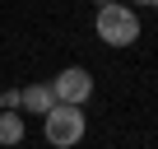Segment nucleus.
Masks as SVG:
<instances>
[{
    "label": "nucleus",
    "instance_id": "1",
    "mask_svg": "<svg viewBox=\"0 0 158 149\" xmlns=\"http://www.w3.org/2000/svg\"><path fill=\"white\" fill-rule=\"evenodd\" d=\"M93 28L107 47H135L139 42V14L130 5H121V0H107V5H98L93 14Z\"/></svg>",
    "mask_w": 158,
    "mask_h": 149
},
{
    "label": "nucleus",
    "instance_id": "2",
    "mask_svg": "<svg viewBox=\"0 0 158 149\" xmlns=\"http://www.w3.org/2000/svg\"><path fill=\"white\" fill-rule=\"evenodd\" d=\"M84 135H89L84 107H60V103H56V107L42 117V140H47L51 149H74Z\"/></svg>",
    "mask_w": 158,
    "mask_h": 149
},
{
    "label": "nucleus",
    "instance_id": "3",
    "mask_svg": "<svg viewBox=\"0 0 158 149\" xmlns=\"http://www.w3.org/2000/svg\"><path fill=\"white\" fill-rule=\"evenodd\" d=\"M47 84H51V93H56L60 107H84V103L93 98V74H89L84 65H65L56 79H47Z\"/></svg>",
    "mask_w": 158,
    "mask_h": 149
},
{
    "label": "nucleus",
    "instance_id": "4",
    "mask_svg": "<svg viewBox=\"0 0 158 149\" xmlns=\"http://www.w3.org/2000/svg\"><path fill=\"white\" fill-rule=\"evenodd\" d=\"M56 107V93H51V84H28V89H19V117L23 112H33V117H47Z\"/></svg>",
    "mask_w": 158,
    "mask_h": 149
},
{
    "label": "nucleus",
    "instance_id": "5",
    "mask_svg": "<svg viewBox=\"0 0 158 149\" xmlns=\"http://www.w3.org/2000/svg\"><path fill=\"white\" fill-rule=\"evenodd\" d=\"M23 117L19 112H0V149H14V144H23Z\"/></svg>",
    "mask_w": 158,
    "mask_h": 149
},
{
    "label": "nucleus",
    "instance_id": "6",
    "mask_svg": "<svg viewBox=\"0 0 158 149\" xmlns=\"http://www.w3.org/2000/svg\"><path fill=\"white\" fill-rule=\"evenodd\" d=\"M0 112H5V89H0Z\"/></svg>",
    "mask_w": 158,
    "mask_h": 149
}]
</instances>
